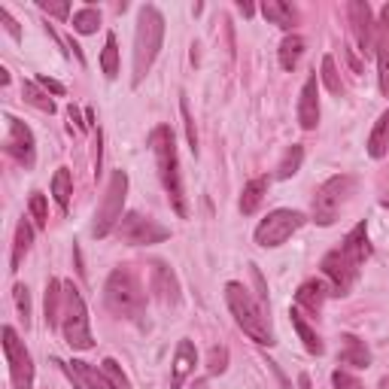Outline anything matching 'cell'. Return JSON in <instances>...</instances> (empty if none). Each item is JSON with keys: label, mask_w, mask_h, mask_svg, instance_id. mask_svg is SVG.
<instances>
[{"label": "cell", "mask_w": 389, "mask_h": 389, "mask_svg": "<svg viewBox=\"0 0 389 389\" xmlns=\"http://www.w3.org/2000/svg\"><path fill=\"white\" fill-rule=\"evenodd\" d=\"M68 113H70V122H77V128H79V131H88V125H86V122H82V116H79V110H77V106H70Z\"/></svg>", "instance_id": "obj_44"}, {"label": "cell", "mask_w": 389, "mask_h": 389, "mask_svg": "<svg viewBox=\"0 0 389 389\" xmlns=\"http://www.w3.org/2000/svg\"><path fill=\"white\" fill-rule=\"evenodd\" d=\"M13 298H15V308H19V317L24 322V328H28L31 326V295H28V289L15 286L13 289Z\"/></svg>", "instance_id": "obj_38"}, {"label": "cell", "mask_w": 389, "mask_h": 389, "mask_svg": "<svg viewBox=\"0 0 389 389\" xmlns=\"http://www.w3.org/2000/svg\"><path fill=\"white\" fill-rule=\"evenodd\" d=\"M31 241H34V228H31L28 222L22 219L19 225H15V244H13V262H10V271H13V274L22 268L24 255H28V250H31Z\"/></svg>", "instance_id": "obj_25"}, {"label": "cell", "mask_w": 389, "mask_h": 389, "mask_svg": "<svg viewBox=\"0 0 389 389\" xmlns=\"http://www.w3.org/2000/svg\"><path fill=\"white\" fill-rule=\"evenodd\" d=\"M149 149L155 155V168H159V180L168 192L170 207L177 210V216H189V204H186V186H183V170H180V155H177V140L168 125L152 128L149 134Z\"/></svg>", "instance_id": "obj_1"}, {"label": "cell", "mask_w": 389, "mask_h": 389, "mask_svg": "<svg viewBox=\"0 0 389 389\" xmlns=\"http://www.w3.org/2000/svg\"><path fill=\"white\" fill-rule=\"evenodd\" d=\"M298 386H301V389H310V377L301 374V377H298Z\"/></svg>", "instance_id": "obj_48"}, {"label": "cell", "mask_w": 389, "mask_h": 389, "mask_svg": "<svg viewBox=\"0 0 389 389\" xmlns=\"http://www.w3.org/2000/svg\"><path fill=\"white\" fill-rule=\"evenodd\" d=\"M326 295H328V286L322 283V280H308V283L298 286L295 301H298V308H304L310 313H319L322 304H326Z\"/></svg>", "instance_id": "obj_19"}, {"label": "cell", "mask_w": 389, "mask_h": 389, "mask_svg": "<svg viewBox=\"0 0 389 389\" xmlns=\"http://www.w3.org/2000/svg\"><path fill=\"white\" fill-rule=\"evenodd\" d=\"M22 97H24V101H28L31 106H37V110H43V113H49V116L55 113V101L43 92V86H40V82H22Z\"/></svg>", "instance_id": "obj_30"}, {"label": "cell", "mask_w": 389, "mask_h": 389, "mask_svg": "<svg viewBox=\"0 0 389 389\" xmlns=\"http://www.w3.org/2000/svg\"><path fill=\"white\" fill-rule=\"evenodd\" d=\"M37 82H40V86H43V88H46V92H52V95H58V97H61V95H64V86H61V82H55V79H49V77H43V73H40V77H37Z\"/></svg>", "instance_id": "obj_43"}, {"label": "cell", "mask_w": 389, "mask_h": 389, "mask_svg": "<svg viewBox=\"0 0 389 389\" xmlns=\"http://www.w3.org/2000/svg\"><path fill=\"white\" fill-rule=\"evenodd\" d=\"M319 79L326 82V88H328L332 95H344V82H341V77H338V70H335V58H332V55L322 58V73H319Z\"/></svg>", "instance_id": "obj_34"}, {"label": "cell", "mask_w": 389, "mask_h": 389, "mask_svg": "<svg viewBox=\"0 0 389 389\" xmlns=\"http://www.w3.org/2000/svg\"><path fill=\"white\" fill-rule=\"evenodd\" d=\"M341 365H350V368H368L371 365V353H368V347L365 341H359L356 335H344L341 338Z\"/></svg>", "instance_id": "obj_21"}, {"label": "cell", "mask_w": 389, "mask_h": 389, "mask_svg": "<svg viewBox=\"0 0 389 389\" xmlns=\"http://www.w3.org/2000/svg\"><path fill=\"white\" fill-rule=\"evenodd\" d=\"M298 125L304 131H313L319 125V82L317 73H310L308 82L301 88V97H298Z\"/></svg>", "instance_id": "obj_15"}, {"label": "cell", "mask_w": 389, "mask_h": 389, "mask_svg": "<svg viewBox=\"0 0 389 389\" xmlns=\"http://www.w3.org/2000/svg\"><path fill=\"white\" fill-rule=\"evenodd\" d=\"M46 326L49 328H61V310H64V283L61 280H49L46 283Z\"/></svg>", "instance_id": "obj_23"}, {"label": "cell", "mask_w": 389, "mask_h": 389, "mask_svg": "<svg viewBox=\"0 0 389 389\" xmlns=\"http://www.w3.org/2000/svg\"><path fill=\"white\" fill-rule=\"evenodd\" d=\"M304 222H308V216H304L301 210H274L259 222V228H255V244L264 246V250L283 246Z\"/></svg>", "instance_id": "obj_8"}, {"label": "cell", "mask_w": 389, "mask_h": 389, "mask_svg": "<svg viewBox=\"0 0 389 389\" xmlns=\"http://www.w3.org/2000/svg\"><path fill=\"white\" fill-rule=\"evenodd\" d=\"M386 152H389V110L377 119V125L368 137V155L371 159H383Z\"/></svg>", "instance_id": "obj_26"}, {"label": "cell", "mask_w": 389, "mask_h": 389, "mask_svg": "<svg viewBox=\"0 0 389 389\" xmlns=\"http://www.w3.org/2000/svg\"><path fill=\"white\" fill-rule=\"evenodd\" d=\"M277 55H280V68H283V70H295L298 61H301V55H304V40L298 34H289L283 43H280Z\"/></svg>", "instance_id": "obj_28"}, {"label": "cell", "mask_w": 389, "mask_h": 389, "mask_svg": "<svg viewBox=\"0 0 389 389\" xmlns=\"http://www.w3.org/2000/svg\"><path fill=\"white\" fill-rule=\"evenodd\" d=\"M149 289H152L155 298H159L164 308L180 304V280H177V274H173L164 262H152V264H149Z\"/></svg>", "instance_id": "obj_14"}, {"label": "cell", "mask_w": 389, "mask_h": 389, "mask_svg": "<svg viewBox=\"0 0 389 389\" xmlns=\"http://www.w3.org/2000/svg\"><path fill=\"white\" fill-rule=\"evenodd\" d=\"M97 24H101V13H97L95 6H86V10H79L73 15V31H77V34H95Z\"/></svg>", "instance_id": "obj_33"}, {"label": "cell", "mask_w": 389, "mask_h": 389, "mask_svg": "<svg viewBox=\"0 0 389 389\" xmlns=\"http://www.w3.org/2000/svg\"><path fill=\"white\" fill-rule=\"evenodd\" d=\"M301 161H304V146H301V143H292V146L286 149V155H283V161H280V168H277V180L295 177V173L301 170Z\"/></svg>", "instance_id": "obj_32"}, {"label": "cell", "mask_w": 389, "mask_h": 389, "mask_svg": "<svg viewBox=\"0 0 389 389\" xmlns=\"http://www.w3.org/2000/svg\"><path fill=\"white\" fill-rule=\"evenodd\" d=\"M380 204H383V207H386V210H389V195H386V198H383V201H380Z\"/></svg>", "instance_id": "obj_50"}, {"label": "cell", "mask_w": 389, "mask_h": 389, "mask_svg": "<svg viewBox=\"0 0 389 389\" xmlns=\"http://www.w3.org/2000/svg\"><path fill=\"white\" fill-rule=\"evenodd\" d=\"M164 43V15L155 6H140L137 15V34H134V86L143 82L149 68L161 52Z\"/></svg>", "instance_id": "obj_3"}, {"label": "cell", "mask_w": 389, "mask_h": 389, "mask_svg": "<svg viewBox=\"0 0 389 389\" xmlns=\"http://www.w3.org/2000/svg\"><path fill=\"white\" fill-rule=\"evenodd\" d=\"M377 70H380V92L389 95V3L383 6L377 24Z\"/></svg>", "instance_id": "obj_17"}, {"label": "cell", "mask_w": 389, "mask_h": 389, "mask_svg": "<svg viewBox=\"0 0 389 389\" xmlns=\"http://www.w3.org/2000/svg\"><path fill=\"white\" fill-rule=\"evenodd\" d=\"M347 15H350V28H353V37L359 43V52L362 55H374L377 52V24H374V13L365 0H350L347 3Z\"/></svg>", "instance_id": "obj_11"}, {"label": "cell", "mask_w": 389, "mask_h": 389, "mask_svg": "<svg viewBox=\"0 0 389 389\" xmlns=\"http://www.w3.org/2000/svg\"><path fill=\"white\" fill-rule=\"evenodd\" d=\"M0 22H3L6 34H10L13 40H22V31H19V24H15V19H13L10 13H6V6H0Z\"/></svg>", "instance_id": "obj_42"}, {"label": "cell", "mask_w": 389, "mask_h": 389, "mask_svg": "<svg viewBox=\"0 0 389 389\" xmlns=\"http://www.w3.org/2000/svg\"><path fill=\"white\" fill-rule=\"evenodd\" d=\"M125 195H128V173L113 170L110 183H106V192H104V201L97 207V216H95V237H106L113 228H119L122 210H125Z\"/></svg>", "instance_id": "obj_7"}, {"label": "cell", "mask_w": 389, "mask_h": 389, "mask_svg": "<svg viewBox=\"0 0 389 389\" xmlns=\"http://www.w3.org/2000/svg\"><path fill=\"white\" fill-rule=\"evenodd\" d=\"M225 301H228L231 313H235L237 326L244 328V335L250 338V341H255L259 347L277 344L274 341V332H271V322H268V317H264V308L255 301L250 292H246V286L228 283L225 286Z\"/></svg>", "instance_id": "obj_4"}, {"label": "cell", "mask_w": 389, "mask_h": 389, "mask_svg": "<svg viewBox=\"0 0 389 389\" xmlns=\"http://www.w3.org/2000/svg\"><path fill=\"white\" fill-rule=\"evenodd\" d=\"M356 192V177L353 173H338V177L326 180L317 195H313V222L317 225H332L341 216L344 204L350 201V195Z\"/></svg>", "instance_id": "obj_6"}, {"label": "cell", "mask_w": 389, "mask_h": 389, "mask_svg": "<svg viewBox=\"0 0 389 389\" xmlns=\"http://www.w3.org/2000/svg\"><path fill=\"white\" fill-rule=\"evenodd\" d=\"M28 210H31V219H34V228H46L49 210H46V195H43V192H31V198H28Z\"/></svg>", "instance_id": "obj_35"}, {"label": "cell", "mask_w": 389, "mask_h": 389, "mask_svg": "<svg viewBox=\"0 0 389 389\" xmlns=\"http://www.w3.org/2000/svg\"><path fill=\"white\" fill-rule=\"evenodd\" d=\"M180 110H183V122H186V140H189V149L198 152V134H195V119H192V110H189L186 97L180 101Z\"/></svg>", "instance_id": "obj_39"}, {"label": "cell", "mask_w": 389, "mask_h": 389, "mask_svg": "<svg viewBox=\"0 0 389 389\" xmlns=\"http://www.w3.org/2000/svg\"><path fill=\"white\" fill-rule=\"evenodd\" d=\"M237 10H241L244 15H253V13H255V6H253V3H244V0H241V3H237Z\"/></svg>", "instance_id": "obj_47"}, {"label": "cell", "mask_w": 389, "mask_h": 389, "mask_svg": "<svg viewBox=\"0 0 389 389\" xmlns=\"http://www.w3.org/2000/svg\"><path fill=\"white\" fill-rule=\"evenodd\" d=\"M347 58H350V64H353V70H356V73H362V61H359V58H356V55H353V49H347Z\"/></svg>", "instance_id": "obj_46"}, {"label": "cell", "mask_w": 389, "mask_h": 389, "mask_svg": "<svg viewBox=\"0 0 389 389\" xmlns=\"http://www.w3.org/2000/svg\"><path fill=\"white\" fill-rule=\"evenodd\" d=\"M6 122H10V134H6L3 146L6 152L13 155L19 164H24V168H34L37 164V143H34V134H31V128L24 125V122H19L15 116H6Z\"/></svg>", "instance_id": "obj_13"}, {"label": "cell", "mask_w": 389, "mask_h": 389, "mask_svg": "<svg viewBox=\"0 0 389 389\" xmlns=\"http://www.w3.org/2000/svg\"><path fill=\"white\" fill-rule=\"evenodd\" d=\"M341 250L350 255V259L356 264H362V262H368L371 259V244H368V228H365V222H359L350 235L344 237V244H341Z\"/></svg>", "instance_id": "obj_22"}, {"label": "cell", "mask_w": 389, "mask_h": 389, "mask_svg": "<svg viewBox=\"0 0 389 389\" xmlns=\"http://www.w3.org/2000/svg\"><path fill=\"white\" fill-rule=\"evenodd\" d=\"M101 170V131H97V137H95V173Z\"/></svg>", "instance_id": "obj_45"}, {"label": "cell", "mask_w": 389, "mask_h": 389, "mask_svg": "<svg viewBox=\"0 0 389 389\" xmlns=\"http://www.w3.org/2000/svg\"><path fill=\"white\" fill-rule=\"evenodd\" d=\"M40 10L49 13V15H55V19H68L70 3H68V0H61V3H49V0H40Z\"/></svg>", "instance_id": "obj_41"}, {"label": "cell", "mask_w": 389, "mask_h": 389, "mask_svg": "<svg viewBox=\"0 0 389 389\" xmlns=\"http://www.w3.org/2000/svg\"><path fill=\"white\" fill-rule=\"evenodd\" d=\"M268 186H271L268 177H255L244 186V195H241V213L244 216H253V213L262 207L264 195H268Z\"/></svg>", "instance_id": "obj_24"}, {"label": "cell", "mask_w": 389, "mask_h": 389, "mask_svg": "<svg viewBox=\"0 0 389 389\" xmlns=\"http://www.w3.org/2000/svg\"><path fill=\"white\" fill-rule=\"evenodd\" d=\"M101 371H104L106 377H110V383H113V386H119V389H131V380L125 377V371L119 368V362H116V359H104Z\"/></svg>", "instance_id": "obj_37"}, {"label": "cell", "mask_w": 389, "mask_h": 389, "mask_svg": "<svg viewBox=\"0 0 389 389\" xmlns=\"http://www.w3.org/2000/svg\"><path fill=\"white\" fill-rule=\"evenodd\" d=\"M322 274L332 280L335 295H347L353 289L356 277H359V264H356L344 250H332L322 259Z\"/></svg>", "instance_id": "obj_12"}, {"label": "cell", "mask_w": 389, "mask_h": 389, "mask_svg": "<svg viewBox=\"0 0 389 389\" xmlns=\"http://www.w3.org/2000/svg\"><path fill=\"white\" fill-rule=\"evenodd\" d=\"M101 70L106 79L119 77V43H116V34H106V43L101 52Z\"/></svg>", "instance_id": "obj_31"}, {"label": "cell", "mask_w": 389, "mask_h": 389, "mask_svg": "<svg viewBox=\"0 0 389 389\" xmlns=\"http://www.w3.org/2000/svg\"><path fill=\"white\" fill-rule=\"evenodd\" d=\"M0 86H10V73H6L3 68H0Z\"/></svg>", "instance_id": "obj_49"}, {"label": "cell", "mask_w": 389, "mask_h": 389, "mask_svg": "<svg viewBox=\"0 0 389 389\" xmlns=\"http://www.w3.org/2000/svg\"><path fill=\"white\" fill-rule=\"evenodd\" d=\"M289 317H292V326H295L298 338L304 341V350L313 353V356H322V353H326V344H322V341H319V335L313 332V328L308 326V322H304L301 313H298V310H289Z\"/></svg>", "instance_id": "obj_27"}, {"label": "cell", "mask_w": 389, "mask_h": 389, "mask_svg": "<svg viewBox=\"0 0 389 389\" xmlns=\"http://www.w3.org/2000/svg\"><path fill=\"white\" fill-rule=\"evenodd\" d=\"M3 353H6V365H10V377L15 389L34 386V362H31V353L24 350V344L19 341L13 326H3Z\"/></svg>", "instance_id": "obj_9"}, {"label": "cell", "mask_w": 389, "mask_h": 389, "mask_svg": "<svg viewBox=\"0 0 389 389\" xmlns=\"http://www.w3.org/2000/svg\"><path fill=\"white\" fill-rule=\"evenodd\" d=\"M61 335L73 350H92L95 347L92 326H88V308H86V301H82V292L73 283H64Z\"/></svg>", "instance_id": "obj_5"}, {"label": "cell", "mask_w": 389, "mask_h": 389, "mask_svg": "<svg viewBox=\"0 0 389 389\" xmlns=\"http://www.w3.org/2000/svg\"><path fill=\"white\" fill-rule=\"evenodd\" d=\"M70 195H73V177L68 168H58L55 177H52V198L58 201L61 210H68L70 207Z\"/></svg>", "instance_id": "obj_29"}, {"label": "cell", "mask_w": 389, "mask_h": 389, "mask_svg": "<svg viewBox=\"0 0 389 389\" xmlns=\"http://www.w3.org/2000/svg\"><path fill=\"white\" fill-rule=\"evenodd\" d=\"M228 368V347H213L207 356V374H222Z\"/></svg>", "instance_id": "obj_36"}, {"label": "cell", "mask_w": 389, "mask_h": 389, "mask_svg": "<svg viewBox=\"0 0 389 389\" xmlns=\"http://www.w3.org/2000/svg\"><path fill=\"white\" fill-rule=\"evenodd\" d=\"M195 365H198V350L186 338V341L177 344V356H173V368H170V389H183L186 377L195 371Z\"/></svg>", "instance_id": "obj_16"}, {"label": "cell", "mask_w": 389, "mask_h": 389, "mask_svg": "<svg viewBox=\"0 0 389 389\" xmlns=\"http://www.w3.org/2000/svg\"><path fill=\"white\" fill-rule=\"evenodd\" d=\"M332 386L335 389H359V380H356L353 374H347L344 368H338L332 374Z\"/></svg>", "instance_id": "obj_40"}, {"label": "cell", "mask_w": 389, "mask_h": 389, "mask_svg": "<svg viewBox=\"0 0 389 389\" xmlns=\"http://www.w3.org/2000/svg\"><path fill=\"white\" fill-rule=\"evenodd\" d=\"M104 298H106V308H110L116 317L122 319H140L146 310V292H143V283H140L137 271L122 264L116 268L110 277H106V286H104Z\"/></svg>", "instance_id": "obj_2"}, {"label": "cell", "mask_w": 389, "mask_h": 389, "mask_svg": "<svg viewBox=\"0 0 389 389\" xmlns=\"http://www.w3.org/2000/svg\"><path fill=\"white\" fill-rule=\"evenodd\" d=\"M68 374H70V380H73V383H77L79 389H119V386L110 383V377H106L104 371L92 368L88 362H70V365H68Z\"/></svg>", "instance_id": "obj_18"}, {"label": "cell", "mask_w": 389, "mask_h": 389, "mask_svg": "<svg viewBox=\"0 0 389 389\" xmlns=\"http://www.w3.org/2000/svg\"><path fill=\"white\" fill-rule=\"evenodd\" d=\"M119 237L125 244H134V246H149V244H161L170 237V228L159 225L155 219L143 216V213H125L119 222Z\"/></svg>", "instance_id": "obj_10"}, {"label": "cell", "mask_w": 389, "mask_h": 389, "mask_svg": "<svg viewBox=\"0 0 389 389\" xmlns=\"http://www.w3.org/2000/svg\"><path fill=\"white\" fill-rule=\"evenodd\" d=\"M262 15L271 24L283 28V31H292L298 24V10L292 3H283V0H264V3H262Z\"/></svg>", "instance_id": "obj_20"}]
</instances>
